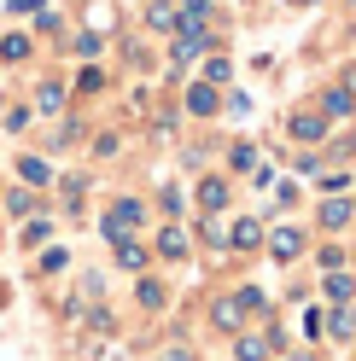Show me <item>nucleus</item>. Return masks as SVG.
<instances>
[{"label": "nucleus", "mask_w": 356, "mask_h": 361, "mask_svg": "<svg viewBox=\"0 0 356 361\" xmlns=\"http://www.w3.org/2000/svg\"><path fill=\"white\" fill-rule=\"evenodd\" d=\"M146 18H152V30H175V12L164 6V0H152V12H146Z\"/></svg>", "instance_id": "9b49d317"}, {"label": "nucleus", "mask_w": 356, "mask_h": 361, "mask_svg": "<svg viewBox=\"0 0 356 361\" xmlns=\"http://www.w3.org/2000/svg\"><path fill=\"white\" fill-rule=\"evenodd\" d=\"M117 262L123 268H141V245L135 239H117Z\"/></svg>", "instance_id": "ddd939ff"}, {"label": "nucleus", "mask_w": 356, "mask_h": 361, "mask_svg": "<svg viewBox=\"0 0 356 361\" xmlns=\"http://www.w3.org/2000/svg\"><path fill=\"white\" fill-rule=\"evenodd\" d=\"M321 105H327V117H350V105H356V99H350V87H333Z\"/></svg>", "instance_id": "39448f33"}, {"label": "nucleus", "mask_w": 356, "mask_h": 361, "mask_svg": "<svg viewBox=\"0 0 356 361\" xmlns=\"http://www.w3.org/2000/svg\"><path fill=\"white\" fill-rule=\"evenodd\" d=\"M205 76H210V87H216V82H228V59H210V64H205Z\"/></svg>", "instance_id": "f3484780"}, {"label": "nucleus", "mask_w": 356, "mask_h": 361, "mask_svg": "<svg viewBox=\"0 0 356 361\" xmlns=\"http://www.w3.org/2000/svg\"><path fill=\"white\" fill-rule=\"evenodd\" d=\"M198 204L222 210V204H228V180H205V187H198Z\"/></svg>", "instance_id": "7ed1b4c3"}, {"label": "nucleus", "mask_w": 356, "mask_h": 361, "mask_svg": "<svg viewBox=\"0 0 356 361\" xmlns=\"http://www.w3.org/2000/svg\"><path fill=\"white\" fill-rule=\"evenodd\" d=\"M210 321H216V326H239V303H216Z\"/></svg>", "instance_id": "4468645a"}, {"label": "nucleus", "mask_w": 356, "mask_h": 361, "mask_svg": "<svg viewBox=\"0 0 356 361\" xmlns=\"http://www.w3.org/2000/svg\"><path fill=\"white\" fill-rule=\"evenodd\" d=\"M18 175H24L30 187H41V180H53V169L41 164V157H24V164H18Z\"/></svg>", "instance_id": "0eeeda50"}, {"label": "nucleus", "mask_w": 356, "mask_h": 361, "mask_svg": "<svg viewBox=\"0 0 356 361\" xmlns=\"http://www.w3.org/2000/svg\"><path fill=\"white\" fill-rule=\"evenodd\" d=\"M292 134H298V140H321V134H327V117H292Z\"/></svg>", "instance_id": "20e7f679"}, {"label": "nucleus", "mask_w": 356, "mask_h": 361, "mask_svg": "<svg viewBox=\"0 0 356 361\" xmlns=\"http://www.w3.org/2000/svg\"><path fill=\"white\" fill-rule=\"evenodd\" d=\"M263 239V221H239L234 228V245H257Z\"/></svg>", "instance_id": "2eb2a0df"}, {"label": "nucleus", "mask_w": 356, "mask_h": 361, "mask_svg": "<svg viewBox=\"0 0 356 361\" xmlns=\"http://www.w3.org/2000/svg\"><path fill=\"white\" fill-rule=\"evenodd\" d=\"M141 303H146V309H158V303H164V286H158V280H146V286H141Z\"/></svg>", "instance_id": "dca6fc26"}, {"label": "nucleus", "mask_w": 356, "mask_h": 361, "mask_svg": "<svg viewBox=\"0 0 356 361\" xmlns=\"http://www.w3.org/2000/svg\"><path fill=\"white\" fill-rule=\"evenodd\" d=\"M263 355H269L263 338H239V361H263Z\"/></svg>", "instance_id": "f8f14e48"}, {"label": "nucleus", "mask_w": 356, "mask_h": 361, "mask_svg": "<svg viewBox=\"0 0 356 361\" xmlns=\"http://www.w3.org/2000/svg\"><path fill=\"white\" fill-rule=\"evenodd\" d=\"M35 105H41V111H59V105H64V87H59V82H47V87L35 94Z\"/></svg>", "instance_id": "9d476101"}, {"label": "nucleus", "mask_w": 356, "mask_h": 361, "mask_svg": "<svg viewBox=\"0 0 356 361\" xmlns=\"http://www.w3.org/2000/svg\"><path fill=\"white\" fill-rule=\"evenodd\" d=\"M187 111H193V117H216V87H210V82H198L193 94H187Z\"/></svg>", "instance_id": "f257e3e1"}, {"label": "nucleus", "mask_w": 356, "mask_h": 361, "mask_svg": "<svg viewBox=\"0 0 356 361\" xmlns=\"http://www.w3.org/2000/svg\"><path fill=\"white\" fill-rule=\"evenodd\" d=\"M321 221H327V228H345V221H350V198H333V204H321Z\"/></svg>", "instance_id": "423d86ee"}, {"label": "nucleus", "mask_w": 356, "mask_h": 361, "mask_svg": "<svg viewBox=\"0 0 356 361\" xmlns=\"http://www.w3.org/2000/svg\"><path fill=\"white\" fill-rule=\"evenodd\" d=\"M0 59H30V35H6V41H0Z\"/></svg>", "instance_id": "6e6552de"}, {"label": "nucleus", "mask_w": 356, "mask_h": 361, "mask_svg": "<svg viewBox=\"0 0 356 361\" xmlns=\"http://www.w3.org/2000/svg\"><path fill=\"white\" fill-rule=\"evenodd\" d=\"M158 251H164V257H187V239L175 233V228H164V233H158Z\"/></svg>", "instance_id": "1a4fd4ad"}, {"label": "nucleus", "mask_w": 356, "mask_h": 361, "mask_svg": "<svg viewBox=\"0 0 356 361\" xmlns=\"http://www.w3.org/2000/svg\"><path fill=\"white\" fill-rule=\"evenodd\" d=\"M269 245H275V257H280V262H292V257L304 251V233H292V228H280V233H275Z\"/></svg>", "instance_id": "f03ea898"}]
</instances>
